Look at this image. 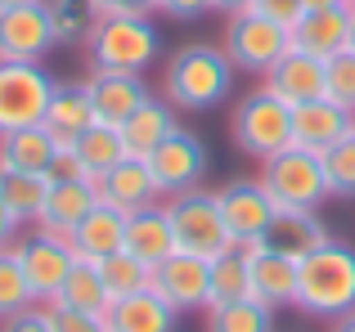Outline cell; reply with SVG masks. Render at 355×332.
Wrapping results in <instances>:
<instances>
[{"label":"cell","mask_w":355,"mask_h":332,"mask_svg":"<svg viewBox=\"0 0 355 332\" xmlns=\"http://www.w3.org/2000/svg\"><path fill=\"white\" fill-rule=\"evenodd\" d=\"M243 256H248V274H252V297L266 301L270 310L279 306H293L297 301V270H302V256L288 252V247L279 243H252L243 247Z\"/></svg>","instance_id":"13"},{"label":"cell","mask_w":355,"mask_h":332,"mask_svg":"<svg viewBox=\"0 0 355 332\" xmlns=\"http://www.w3.org/2000/svg\"><path fill=\"white\" fill-rule=\"evenodd\" d=\"M230 135H234V149L243 158H275L293 144V108L275 95L270 86H257L234 104V117H230Z\"/></svg>","instance_id":"5"},{"label":"cell","mask_w":355,"mask_h":332,"mask_svg":"<svg viewBox=\"0 0 355 332\" xmlns=\"http://www.w3.org/2000/svg\"><path fill=\"white\" fill-rule=\"evenodd\" d=\"M261 86H270L288 108L311 104V99H324V59L302 54V50H288L284 59L261 77Z\"/></svg>","instance_id":"19"},{"label":"cell","mask_w":355,"mask_h":332,"mask_svg":"<svg viewBox=\"0 0 355 332\" xmlns=\"http://www.w3.org/2000/svg\"><path fill=\"white\" fill-rule=\"evenodd\" d=\"M306 9H342V5H351V0H302Z\"/></svg>","instance_id":"45"},{"label":"cell","mask_w":355,"mask_h":332,"mask_svg":"<svg viewBox=\"0 0 355 332\" xmlns=\"http://www.w3.org/2000/svg\"><path fill=\"white\" fill-rule=\"evenodd\" d=\"M252 9H257V14H266V18H275V23H284V27H293L297 18L306 14L302 0H252Z\"/></svg>","instance_id":"40"},{"label":"cell","mask_w":355,"mask_h":332,"mask_svg":"<svg viewBox=\"0 0 355 332\" xmlns=\"http://www.w3.org/2000/svg\"><path fill=\"white\" fill-rule=\"evenodd\" d=\"M18 229H23V225H18V216L5 207V198H0V247H14L18 243Z\"/></svg>","instance_id":"43"},{"label":"cell","mask_w":355,"mask_h":332,"mask_svg":"<svg viewBox=\"0 0 355 332\" xmlns=\"http://www.w3.org/2000/svg\"><path fill=\"white\" fill-rule=\"evenodd\" d=\"M261 184H266L270 202L279 207V216H302V211H320L324 198H333L329 193V180H324V162L320 153L311 149H297V144H288L284 153H275V158L261 162Z\"/></svg>","instance_id":"4"},{"label":"cell","mask_w":355,"mask_h":332,"mask_svg":"<svg viewBox=\"0 0 355 332\" xmlns=\"http://www.w3.org/2000/svg\"><path fill=\"white\" fill-rule=\"evenodd\" d=\"M59 81L41 68V63H18L0 59V135L36 126L50 108V95Z\"/></svg>","instance_id":"8"},{"label":"cell","mask_w":355,"mask_h":332,"mask_svg":"<svg viewBox=\"0 0 355 332\" xmlns=\"http://www.w3.org/2000/svg\"><path fill=\"white\" fill-rule=\"evenodd\" d=\"M220 50L230 54L234 72H248V77H266L288 50H293V27L275 23V18L257 14H230L225 18V36H220Z\"/></svg>","instance_id":"6"},{"label":"cell","mask_w":355,"mask_h":332,"mask_svg":"<svg viewBox=\"0 0 355 332\" xmlns=\"http://www.w3.org/2000/svg\"><path fill=\"white\" fill-rule=\"evenodd\" d=\"M108 328L113 332H175L180 328V310L171 301H162L153 288L135 292V297H121L108 310Z\"/></svg>","instance_id":"23"},{"label":"cell","mask_w":355,"mask_h":332,"mask_svg":"<svg viewBox=\"0 0 355 332\" xmlns=\"http://www.w3.org/2000/svg\"><path fill=\"white\" fill-rule=\"evenodd\" d=\"M41 126H50L54 135H59V144H72L81 131H90L95 126V108H90L86 99V86H68V81H59L50 95V108H45Z\"/></svg>","instance_id":"27"},{"label":"cell","mask_w":355,"mask_h":332,"mask_svg":"<svg viewBox=\"0 0 355 332\" xmlns=\"http://www.w3.org/2000/svg\"><path fill=\"white\" fill-rule=\"evenodd\" d=\"M45 193H50V175L41 171H18V166L0 162V198L18 216V225H41Z\"/></svg>","instance_id":"26"},{"label":"cell","mask_w":355,"mask_h":332,"mask_svg":"<svg viewBox=\"0 0 355 332\" xmlns=\"http://www.w3.org/2000/svg\"><path fill=\"white\" fill-rule=\"evenodd\" d=\"M148 288L157 292L162 301H171L175 310H207V297H211V261L193 252H171L162 265H153V279Z\"/></svg>","instance_id":"14"},{"label":"cell","mask_w":355,"mask_h":332,"mask_svg":"<svg viewBox=\"0 0 355 332\" xmlns=\"http://www.w3.org/2000/svg\"><path fill=\"white\" fill-rule=\"evenodd\" d=\"M50 23H54V45H77L90 36L95 14L86 0H50Z\"/></svg>","instance_id":"36"},{"label":"cell","mask_w":355,"mask_h":332,"mask_svg":"<svg viewBox=\"0 0 355 332\" xmlns=\"http://www.w3.org/2000/svg\"><path fill=\"white\" fill-rule=\"evenodd\" d=\"M14 5H27V0H0V9H14Z\"/></svg>","instance_id":"48"},{"label":"cell","mask_w":355,"mask_h":332,"mask_svg":"<svg viewBox=\"0 0 355 332\" xmlns=\"http://www.w3.org/2000/svg\"><path fill=\"white\" fill-rule=\"evenodd\" d=\"M252 297V274H248V256L243 247H230L211 261V297H207V310L211 306H230V301H248Z\"/></svg>","instance_id":"30"},{"label":"cell","mask_w":355,"mask_h":332,"mask_svg":"<svg viewBox=\"0 0 355 332\" xmlns=\"http://www.w3.org/2000/svg\"><path fill=\"white\" fill-rule=\"evenodd\" d=\"M252 9V0H211V14H248Z\"/></svg>","instance_id":"44"},{"label":"cell","mask_w":355,"mask_h":332,"mask_svg":"<svg viewBox=\"0 0 355 332\" xmlns=\"http://www.w3.org/2000/svg\"><path fill=\"white\" fill-rule=\"evenodd\" d=\"M324 238H329V229L320 225V216H315V211H302V216H279L270 243H279V247L302 256V252H311L315 243H324Z\"/></svg>","instance_id":"35"},{"label":"cell","mask_w":355,"mask_h":332,"mask_svg":"<svg viewBox=\"0 0 355 332\" xmlns=\"http://www.w3.org/2000/svg\"><path fill=\"white\" fill-rule=\"evenodd\" d=\"M166 216H171L175 247H180V252L216 261L220 252L234 247V238H230V229H225V216H220V202H216L211 189L171 193V198H166Z\"/></svg>","instance_id":"7"},{"label":"cell","mask_w":355,"mask_h":332,"mask_svg":"<svg viewBox=\"0 0 355 332\" xmlns=\"http://www.w3.org/2000/svg\"><path fill=\"white\" fill-rule=\"evenodd\" d=\"M81 86H86V99L95 108V122L104 126H121L148 99V81L135 72H90Z\"/></svg>","instance_id":"15"},{"label":"cell","mask_w":355,"mask_h":332,"mask_svg":"<svg viewBox=\"0 0 355 332\" xmlns=\"http://www.w3.org/2000/svg\"><path fill=\"white\" fill-rule=\"evenodd\" d=\"M297 310L315 319H342L355 310V247L342 238H324L311 252H302L297 270Z\"/></svg>","instance_id":"2"},{"label":"cell","mask_w":355,"mask_h":332,"mask_svg":"<svg viewBox=\"0 0 355 332\" xmlns=\"http://www.w3.org/2000/svg\"><path fill=\"white\" fill-rule=\"evenodd\" d=\"M207 332H275V310L266 301H230L207 310Z\"/></svg>","instance_id":"31"},{"label":"cell","mask_w":355,"mask_h":332,"mask_svg":"<svg viewBox=\"0 0 355 332\" xmlns=\"http://www.w3.org/2000/svg\"><path fill=\"white\" fill-rule=\"evenodd\" d=\"M347 50L355 54V14H351V32H347Z\"/></svg>","instance_id":"47"},{"label":"cell","mask_w":355,"mask_h":332,"mask_svg":"<svg viewBox=\"0 0 355 332\" xmlns=\"http://www.w3.org/2000/svg\"><path fill=\"white\" fill-rule=\"evenodd\" d=\"M50 328L54 332H113L108 328V315H90V310H72V306H59L50 301Z\"/></svg>","instance_id":"38"},{"label":"cell","mask_w":355,"mask_h":332,"mask_svg":"<svg viewBox=\"0 0 355 332\" xmlns=\"http://www.w3.org/2000/svg\"><path fill=\"white\" fill-rule=\"evenodd\" d=\"M324 162V180H329V193L333 198H355V131L342 135L338 144L320 153Z\"/></svg>","instance_id":"34"},{"label":"cell","mask_w":355,"mask_h":332,"mask_svg":"<svg viewBox=\"0 0 355 332\" xmlns=\"http://www.w3.org/2000/svg\"><path fill=\"white\" fill-rule=\"evenodd\" d=\"M144 162H148V171H153V180H157L162 193H189V189H202L211 153H207V144H202L198 131L175 126Z\"/></svg>","instance_id":"10"},{"label":"cell","mask_w":355,"mask_h":332,"mask_svg":"<svg viewBox=\"0 0 355 332\" xmlns=\"http://www.w3.org/2000/svg\"><path fill=\"white\" fill-rule=\"evenodd\" d=\"M216 202H220V216H225V229L234 238V247L266 243L275 234L279 207L270 202L261 180H230L225 189H216Z\"/></svg>","instance_id":"11"},{"label":"cell","mask_w":355,"mask_h":332,"mask_svg":"<svg viewBox=\"0 0 355 332\" xmlns=\"http://www.w3.org/2000/svg\"><path fill=\"white\" fill-rule=\"evenodd\" d=\"M347 32H351V5L306 9L293 23V50L315 54V59H333L338 50H347Z\"/></svg>","instance_id":"21"},{"label":"cell","mask_w":355,"mask_h":332,"mask_svg":"<svg viewBox=\"0 0 355 332\" xmlns=\"http://www.w3.org/2000/svg\"><path fill=\"white\" fill-rule=\"evenodd\" d=\"M234 63L220 45L193 41L166 59L162 72V99L175 113H216L230 95H234Z\"/></svg>","instance_id":"1"},{"label":"cell","mask_w":355,"mask_h":332,"mask_svg":"<svg viewBox=\"0 0 355 332\" xmlns=\"http://www.w3.org/2000/svg\"><path fill=\"white\" fill-rule=\"evenodd\" d=\"M99 202H108V207H117V211H139V207H148V202H157V180H153V171H148V162L144 158H121L108 175H99Z\"/></svg>","instance_id":"20"},{"label":"cell","mask_w":355,"mask_h":332,"mask_svg":"<svg viewBox=\"0 0 355 332\" xmlns=\"http://www.w3.org/2000/svg\"><path fill=\"white\" fill-rule=\"evenodd\" d=\"M99 207V184L90 175H50V193H45V211H41V229L54 234H72L90 211Z\"/></svg>","instance_id":"16"},{"label":"cell","mask_w":355,"mask_h":332,"mask_svg":"<svg viewBox=\"0 0 355 332\" xmlns=\"http://www.w3.org/2000/svg\"><path fill=\"white\" fill-rule=\"evenodd\" d=\"M59 135L50 131V126H23V131H9L0 135V162L5 166H18V171H41L50 175L54 158H59Z\"/></svg>","instance_id":"25"},{"label":"cell","mask_w":355,"mask_h":332,"mask_svg":"<svg viewBox=\"0 0 355 332\" xmlns=\"http://www.w3.org/2000/svg\"><path fill=\"white\" fill-rule=\"evenodd\" d=\"M27 306H36L32 288H27V274H23V265H18L14 247H0V324L14 319L18 310H27Z\"/></svg>","instance_id":"33"},{"label":"cell","mask_w":355,"mask_h":332,"mask_svg":"<svg viewBox=\"0 0 355 332\" xmlns=\"http://www.w3.org/2000/svg\"><path fill=\"white\" fill-rule=\"evenodd\" d=\"M72 153H77V162H81V171L90 175V180H99V175H108L113 166L126 158V144H121V131L117 126H104V122H95L90 131H81L77 140L68 144Z\"/></svg>","instance_id":"28"},{"label":"cell","mask_w":355,"mask_h":332,"mask_svg":"<svg viewBox=\"0 0 355 332\" xmlns=\"http://www.w3.org/2000/svg\"><path fill=\"white\" fill-rule=\"evenodd\" d=\"M95 265H99V279H104V288H108V297H113V301L144 292L148 279H153V270H148L144 261H135L130 252H113L108 261H95Z\"/></svg>","instance_id":"32"},{"label":"cell","mask_w":355,"mask_h":332,"mask_svg":"<svg viewBox=\"0 0 355 332\" xmlns=\"http://www.w3.org/2000/svg\"><path fill=\"white\" fill-rule=\"evenodd\" d=\"M95 18H108V14H153L157 0H86Z\"/></svg>","instance_id":"41"},{"label":"cell","mask_w":355,"mask_h":332,"mask_svg":"<svg viewBox=\"0 0 355 332\" xmlns=\"http://www.w3.org/2000/svg\"><path fill=\"white\" fill-rule=\"evenodd\" d=\"M333 332H355V310L342 315V319H333Z\"/></svg>","instance_id":"46"},{"label":"cell","mask_w":355,"mask_h":332,"mask_svg":"<svg viewBox=\"0 0 355 332\" xmlns=\"http://www.w3.org/2000/svg\"><path fill=\"white\" fill-rule=\"evenodd\" d=\"M157 50H162V36H157L153 18L148 14H108L95 18L86 36V59L90 72H135L144 77L153 68Z\"/></svg>","instance_id":"3"},{"label":"cell","mask_w":355,"mask_h":332,"mask_svg":"<svg viewBox=\"0 0 355 332\" xmlns=\"http://www.w3.org/2000/svg\"><path fill=\"white\" fill-rule=\"evenodd\" d=\"M121 252H130L135 261H144L148 270L162 265L171 252H180V247H175L171 216H166L162 202H148V207H139V211L126 216V247H121Z\"/></svg>","instance_id":"18"},{"label":"cell","mask_w":355,"mask_h":332,"mask_svg":"<svg viewBox=\"0 0 355 332\" xmlns=\"http://www.w3.org/2000/svg\"><path fill=\"white\" fill-rule=\"evenodd\" d=\"M59 306H72V310H90V315H108L113 310V297H108L104 279H99V265L86 261V256H77V265L68 270V279H63L59 288Z\"/></svg>","instance_id":"29"},{"label":"cell","mask_w":355,"mask_h":332,"mask_svg":"<svg viewBox=\"0 0 355 332\" xmlns=\"http://www.w3.org/2000/svg\"><path fill=\"white\" fill-rule=\"evenodd\" d=\"M355 131V113L333 99H311V104H297L293 108V144L297 149H311L324 153L329 144H338L342 135Z\"/></svg>","instance_id":"17"},{"label":"cell","mask_w":355,"mask_h":332,"mask_svg":"<svg viewBox=\"0 0 355 332\" xmlns=\"http://www.w3.org/2000/svg\"><path fill=\"white\" fill-rule=\"evenodd\" d=\"M14 256L27 274V288H32L36 306H50L59 297L68 270L77 265V252H72L68 234H54V229H32L14 243Z\"/></svg>","instance_id":"9"},{"label":"cell","mask_w":355,"mask_h":332,"mask_svg":"<svg viewBox=\"0 0 355 332\" xmlns=\"http://www.w3.org/2000/svg\"><path fill=\"white\" fill-rule=\"evenodd\" d=\"M175 126H180V113H175L162 95H148L144 104H139L135 113L117 126L121 144H126V158H148V153H153L157 144L175 131Z\"/></svg>","instance_id":"22"},{"label":"cell","mask_w":355,"mask_h":332,"mask_svg":"<svg viewBox=\"0 0 355 332\" xmlns=\"http://www.w3.org/2000/svg\"><path fill=\"white\" fill-rule=\"evenodd\" d=\"M50 50H54L50 0H27V5L0 9V59L41 63Z\"/></svg>","instance_id":"12"},{"label":"cell","mask_w":355,"mask_h":332,"mask_svg":"<svg viewBox=\"0 0 355 332\" xmlns=\"http://www.w3.org/2000/svg\"><path fill=\"white\" fill-rule=\"evenodd\" d=\"M351 14H355V0H351Z\"/></svg>","instance_id":"49"},{"label":"cell","mask_w":355,"mask_h":332,"mask_svg":"<svg viewBox=\"0 0 355 332\" xmlns=\"http://www.w3.org/2000/svg\"><path fill=\"white\" fill-rule=\"evenodd\" d=\"M324 99L355 113V54L351 50H338L333 59H324Z\"/></svg>","instance_id":"37"},{"label":"cell","mask_w":355,"mask_h":332,"mask_svg":"<svg viewBox=\"0 0 355 332\" xmlns=\"http://www.w3.org/2000/svg\"><path fill=\"white\" fill-rule=\"evenodd\" d=\"M157 9L175 23H193V18L211 14V0H157Z\"/></svg>","instance_id":"42"},{"label":"cell","mask_w":355,"mask_h":332,"mask_svg":"<svg viewBox=\"0 0 355 332\" xmlns=\"http://www.w3.org/2000/svg\"><path fill=\"white\" fill-rule=\"evenodd\" d=\"M0 332H54L50 328V310L45 306H27V310H18L14 319H5Z\"/></svg>","instance_id":"39"},{"label":"cell","mask_w":355,"mask_h":332,"mask_svg":"<svg viewBox=\"0 0 355 332\" xmlns=\"http://www.w3.org/2000/svg\"><path fill=\"white\" fill-rule=\"evenodd\" d=\"M68 243H72V252L86 256V261H108L113 252L126 247V211L99 202V207L68 234Z\"/></svg>","instance_id":"24"}]
</instances>
